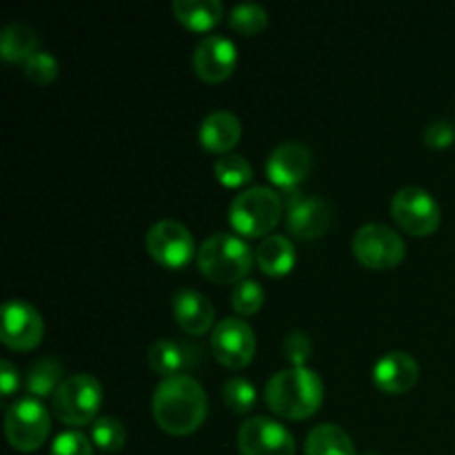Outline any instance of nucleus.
Segmentation results:
<instances>
[{
	"label": "nucleus",
	"instance_id": "obj_2",
	"mask_svg": "<svg viewBox=\"0 0 455 455\" xmlns=\"http://www.w3.org/2000/svg\"><path fill=\"white\" fill-rule=\"evenodd\" d=\"M265 400L267 407L284 420H307L315 416L323 404L324 385L311 369H284L267 382Z\"/></svg>",
	"mask_w": 455,
	"mask_h": 455
},
{
	"label": "nucleus",
	"instance_id": "obj_24",
	"mask_svg": "<svg viewBox=\"0 0 455 455\" xmlns=\"http://www.w3.org/2000/svg\"><path fill=\"white\" fill-rule=\"evenodd\" d=\"M62 376H65V369H62V364L58 363V360H36L29 367V371H27V391H29L31 398L36 400L49 398V395L53 398V394H56V391L60 389L62 382H65Z\"/></svg>",
	"mask_w": 455,
	"mask_h": 455
},
{
	"label": "nucleus",
	"instance_id": "obj_31",
	"mask_svg": "<svg viewBox=\"0 0 455 455\" xmlns=\"http://www.w3.org/2000/svg\"><path fill=\"white\" fill-rule=\"evenodd\" d=\"M311 351H314V345H311V340L307 333L293 331L284 338L283 355L287 358V363L291 364L293 369L305 367L307 360L311 358Z\"/></svg>",
	"mask_w": 455,
	"mask_h": 455
},
{
	"label": "nucleus",
	"instance_id": "obj_21",
	"mask_svg": "<svg viewBox=\"0 0 455 455\" xmlns=\"http://www.w3.org/2000/svg\"><path fill=\"white\" fill-rule=\"evenodd\" d=\"M194 364V351L182 342L158 340L149 349V367L163 378L185 376L187 369Z\"/></svg>",
	"mask_w": 455,
	"mask_h": 455
},
{
	"label": "nucleus",
	"instance_id": "obj_27",
	"mask_svg": "<svg viewBox=\"0 0 455 455\" xmlns=\"http://www.w3.org/2000/svg\"><path fill=\"white\" fill-rule=\"evenodd\" d=\"M92 443L100 451L116 453L127 443V429H124V425L118 418L102 416L92 425Z\"/></svg>",
	"mask_w": 455,
	"mask_h": 455
},
{
	"label": "nucleus",
	"instance_id": "obj_15",
	"mask_svg": "<svg viewBox=\"0 0 455 455\" xmlns=\"http://www.w3.org/2000/svg\"><path fill=\"white\" fill-rule=\"evenodd\" d=\"M418 378H420V367L404 351H391V354L382 355L373 367V385L382 394H407L416 387Z\"/></svg>",
	"mask_w": 455,
	"mask_h": 455
},
{
	"label": "nucleus",
	"instance_id": "obj_3",
	"mask_svg": "<svg viewBox=\"0 0 455 455\" xmlns=\"http://www.w3.org/2000/svg\"><path fill=\"white\" fill-rule=\"evenodd\" d=\"M200 274L216 284H238L247 280L253 267V251L243 238L213 234L198 247L196 256Z\"/></svg>",
	"mask_w": 455,
	"mask_h": 455
},
{
	"label": "nucleus",
	"instance_id": "obj_7",
	"mask_svg": "<svg viewBox=\"0 0 455 455\" xmlns=\"http://www.w3.org/2000/svg\"><path fill=\"white\" fill-rule=\"evenodd\" d=\"M52 431V416L36 398H20L7 409L4 435L16 451L29 453L43 447Z\"/></svg>",
	"mask_w": 455,
	"mask_h": 455
},
{
	"label": "nucleus",
	"instance_id": "obj_13",
	"mask_svg": "<svg viewBox=\"0 0 455 455\" xmlns=\"http://www.w3.org/2000/svg\"><path fill=\"white\" fill-rule=\"evenodd\" d=\"M196 76L207 84H220L235 71L238 49L225 36H204L194 49L191 58Z\"/></svg>",
	"mask_w": 455,
	"mask_h": 455
},
{
	"label": "nucleus",
	"instance_id": "obj_23",
	"mask_svg": "<svg viewBox=\"0 0 455 455\" xmlns=\"http://www.w3.org/2000/svg\"><path fill=\"white\" fill-rule=\"evenodd\" d=\"M305 455H358L345 429L336 425H320L307 435Z\"/></svg>",
	"mask_w": 455,
	"mask_h": 455
},
{
	"label": "nucleus",
	"instance_id": "obj_33",
	"mask_svg": "<svg viewBox=\"0 0 455 455\" xmlns=\"http://www.w3.org/2000/svg\"><path fill=\"white\" fill-rule=\"evenodd\" d=\"M425 142L431 149H449L455 142V127L449 120H435L425 129Z\"/></svg>",
	"mask_w": 455,
	"mask_h": 455
},
{
	"label": "nucleus",
	"instance_id": "obj_9",
	"mask_svg": "<svg viewBox=\"0 0 455 455\" xmlns=\"http://www.w3.org/2000/svg\"><path fill=\"white\" fill-rule=\"evenodd\" d=\"M147 251L164 269H185L196 253L191 231L176 220H160L147 231Z\"/></svg>",
	"mask_w": 455,
	"mask_h": 455
},
{
	"label": "nucleus",
	"instance_id": "obj_32",
	"mask_svg": "<svg viewBox=\"0 0 455 455\" xmlns=\"http://www.w3.org/2000/svg\"><path fill=\"white\" fill-rule=\"evenodd\" d=\"M92 440L80 431H65L52 444L49 455H93Z\"/></svg>",
	"mask_w": 455,
	"mask_h": 455
},
{
	"label": "nucleus",
	"instance_id": "obj_16",
	"mask_svg": "<svg viewBox=\"0 0 455 455\" xmlns=\"http://www.w3.org/2000/svg\"><path fill=\"white\" fill-rule=\"evenodd\" d=\"M172 309L178 327L189 336H204L216 320V309L209 298H204L196 289H180L173 293Z\"/></svg>",
	"mask_w": 455,
	"mask_h": 455
},
{
	"label": "nucleus",
	"instance_id": "obj_11",
	"mask_svg": "<svg viewBox=\"0 0 455 455\" xmlns=\"http://www.w3.org/2000/svg\"><path fill=\"white\" fill-rule=\"evenodd\" d=\"M212 349L222 367L240 371L256 355V333L243 318L220 320L213 327Z\"/></svg>",
	"mask_w": 455,
	"mask_h": 455
},
{
	"label": "nucleus",
	"instance_id": "obj_22",
	"mask_svg": "<svg viewBox=\"0 0 455 455\" xmlns=\"http://www.w3.org/2000/svg\"><path fill=\"white\" fill-rule=\"evenodd\" d=\"M38 53V34L25 22H12L0 34V56L7 62L25 65L31 56Z\"/></svg>",
	"mask_w": 455,
	"mask_h": 455
},
{
	"label": "nucleus",
	"instance_id": "obj_5",
	"mask_svg": "<svg viewBox=\"0 0 455 455\" xmlns=\"http://www.w3.org/2000/svg\"><path fill=\"white\" fill-rule=\"evenodd\" d=\"M102 385L89 373H76L67 378L60 389L53 394V416L67 427H84L98 420L102 407Z\"/></svg>",
	"mask_w": 455,
	"mask_h": 455
},
{
	"label": "nucleus",
	"instance_id": "obj_6",
	"mask_svg": "<svg viewBox=\"0 0 455 455\" xmlns=\"http://www.w3.org/2000/svg\"><path fill=\"white\" fill-rule=\"evenodd\" d=\"M354 258L364 267L373 271H389L400 267V262L407 256V244L403 235L394 231L391 227L371 222L355 231L354 243Z\"/></svg>",
	"mask_w": 455,
	"mask_h": 455
},
{
	"label": "nucleus",
	"instance_id": "obj_30",
	"mask_svg": "<svg viewBox=\"0 0 455 455\" xmlns=\"http://www.w3.org/2000/svg\"><path fill=\"white\" fill-rule=\"evenodd\" d=\"M25 76L34 84L47 87L58 78V60L47 52H38L25 62Z\"/></svg>",
	"mask_w": 455,
	"mask_h": 455
},
{
	"label": "nucleus",
	"instance_id": "obj_28",
	"mask_svg": "<svg viewBox=\"0 0 455 455\" xmlns=\"http://www.w3.org/2000/svg\"><path fill=\"white\" fill-rule=\"evenodd\" d=\"M265 305V289L256 280H243L231 289V307L238 315L249 318V315L258 314Z\"/></svg>",
	"mask_w": 455,
	"mask_h": 455
},
{
	"label": "nucleus",
	"instance_id": "obj_19",
	"mask_svg": "<svg viewBox=\"0 0 455 455\" xmlns=\"http://www.w3.org/2000/svg\"><path fill=\"white\" fill-rule=\"evenodd\" d=\"M256 262L265 275L283 278L296 267V247L287 235L271 234L256 249Z\"/></svg>",
	"mask_w": 455,
	"mask_h": 455
},
{
	"label": "nucleus",
	"instance_id": "obj_12",
	"mask_svg": "<svg viewBox=\"0 0 455 455\" xmlns=\"http://www.w3.org/2000/svg\"><path fill=\"white\" fill-rule=\"evenodd\" d=\"M240 455H296V440L280 422L253 416L240 427Z\"/></svg>",
	"mask_w": 455,
	"mask_h": 455
},
{
	"label": "nucleus",
	"instance_id": "obj_14",
	"mask_svg": "<svg viewBox=\"0 0 455 455\" xmlns=\"http://www.w3.org/2000/svg\"><path fill=\"white\" fill-rule=\"evenodd\" d=\"M311 167H314V156L309 147L302 142H283L271 151L265 172L275 187L291 191L309 178Z\"/></svg>",
	"mask_w": 455,
	"mask_h": 455
},
{
	"label": "nucleus",
	"instance_id": "obj_25",
	"mask_svg": "<svg viewBox=\"0 0 455 455\" xmlns=\"http://www.w3.org/2000/svg\"><path fill=\"white\" fill-rule=\"evenodd\" d=\"M213 176L218 178L222 187L227 189H240V187L249 185L253 178V169L243 156L227 154L213 164Z\"/></svg>",
	"mask_w": 455,
	"mask_h": 455
},
{
	"label": "nucleus",
	"instance_id": "obj_29",
	"mask_svg": "<svg viewBox=\"0 0 455 455\" xmlns=\"http://www.w3.org/2000/svg\"><path fill=\"white\" fill-rule=\"evenodd\" d=\"M222 400L234 413H247L256 404V387L244 378H229L222 389Z\"/></svg>",
	"mask_w": 455,
	"mask_h": 455
},
{
	"label": "nucleus",
	"instance_id": "obj_4",
	"mask_svg": "<svg viewBox=\"0 0 455 455\" xmlns=\"http://www.w3.org/2000/svg\"><path fill=\"white\" fill-rule=\"evenodd\" d=\"M283 220V198L269 187H249L229 204V222L244 238H262Z\"/></svg>",
	"mask_w": 455,
	"mask_h": 455
},
{
	"label": "nucleus",
	"instance_id": "obj_18",
	"mask_svg": "<svg viewBox=\"0 0 455 455\" xmlns=\"http://www.w3.org/2000/svg\"><path fill=\"white\" fill-rule=\"evenodd\" d=\"M243 136V124L240 118L231 111H213L203 120L198 129V140L204 151L222 156L229 154Z\"/></svg>",
	"mask_w": 455,
	"mask_h": 455
},
{
	"label": "nucleus",
	"instance_id": "obj_1",
	"mask_svg": "<svg viewBox=\"0 0 455 455\" xmlns=\"http://www.w3.org/2000/svg\"><path fill=\"white\" fill-rule=\"evenodd\" d=\"M154 420L164 434L191 435L207 418V394L191 376L164 378L151 400Z\"/></svg>",
	"mask_w": 455,
	"mask_h": 455
},
{
	"label": "nucleus",
	"instance_id": "obj_26",
	"mask_svg": "<svg viewBox=\"0 0 455 455\" xmlns=\"http://www.w3.org/2000/svg\"><path fill=\"white\" fill-rule=\"evenodd\" d=\"M229 27L240 36H258L260 31L267 29L269 25V13L260 7V4L244 3L231 9L229 13Z\"/></svg>",
	"mask_w": 455,
	"mask_h": 455
},
{
	"label": "nucleus",
	"instance_id": "obj_8",
	"mask_svg": "<svg viewBox=\"0 0 455 455\" xmlns=\"http://www.w3.org/2000/svg\"><path fill=\"white\" fill-rule=\"evenodd\" d=\"M391 216L395 225L409 235L425 238L438 231L440 207L429 191L420 187H404L391 200Z\"/></svg>",
	"mask_w": 455,
	"mask_h": 455
},
{
	"label": "nucleus",
	"instance_id": "obj_34",
	"mask_svg": "<svg viewBox=\"0 0 455 455\" xmlns=\"http://www.w3.org/2000/svg\"><path fill=\"white\" fill-rule=\"evenodd\" d=\"M18 385H20V376H18L16 367L9 360L0 363V389H3V398L16 394Z\"/></svg>",
	"mask_w": 455,
	"mask_h": 455
},
{
	"label": "nucleus",
	"instance_id": "obj_10",
	"mask_svg": "<svg viewBox=\"0 0 455 455\" xmlns=\"http://www.w3.org/2000/svg\"><path fill=\"white\" fill-rule=\"evenodd\" d=\"M43 315L25 300H7L0 315V340L12 351H31L43 342Z\"/></svg>",
	"mask_w": 455,
	"mask_h": 455
},
{
	"label": "nucleus",
	"instance_id": "obj_17",
	"mask_svg": "<svg viewBox=\"0 0 455 455\" xmlns=\"http://www.w3.org/2000/svg\"><path fill=\"white\" fill-rule=\"evenodd\" d=\"M329 225H331V209L323 198H300L289 209L287 227L293 238H323L327 234Z\"/></svg>",
	"mask_w": 455,
	"mask_h": 455
},
{
	"label": "nucleus",
	"instance_id": "obj_20",
	"mask_svg": "<svg viewBox=\"0 0 455 455\" xmlns=\"http://www.w3.org/2000/svg\"><path fill=\"white\" fill-rule=\"evenodd\" d=\"M172 12L185 29L207 34L220 22L225 9L218 0H176L172 4Z\"/></svg>",
	"mask_w": 455,
	"mask_h": 455
}]
</instances>
